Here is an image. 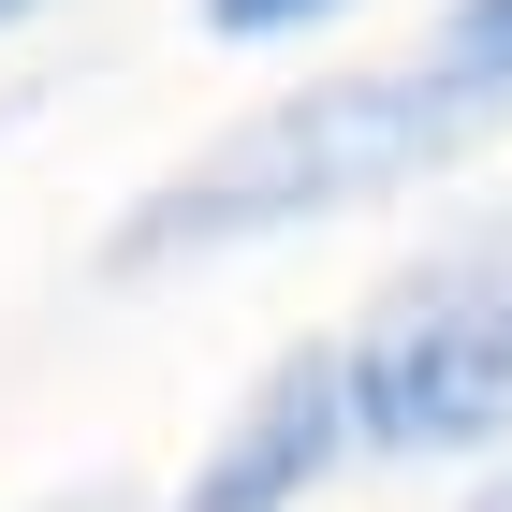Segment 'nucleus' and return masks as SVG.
I'll use <instances>...</instances> for the list:
<instances>
[{"mask_svg": "<svg viewBox=\"0 0 512 512\" xmlns=\"http://www.w3.org/2000/svg\"><path fill=\"white\" fill-rule=\"evenodd\" d=\"M483 118H512V103L469 88V74H439V59L278 88L264 118H235L220 147H191V161L118 220V264H191V249L293 235V220H322V205H381V191H410V176H439Z\"/></svg>", "mask_w": 512, "mask_h": 512, "instance_id": "nucleus-1", "label": "nucleus"}, {"mask_svg": "<svg viewBox=\"0 0 512 512\" xmlns=\"http://www.w3.org/2000/svg\"><path fill=\"white\" fill-rule=\"evenodd\" d=\"M352 439L366 454H483L512 439V220L439 235L352 322Z\"/></svg>", "mask_w": 512, "mask_h": 512, "instance_id": "nucleus-2", "label": "nucleus"}, {"mask_svg": "<svg viewBox=\"0 0 512 512\" xmlns=\"http://www.w3.org/2000/svg\"><path fill=\"white\" fill-rule=\"evenodd\" d=\"M337 454H366L352 439V337L278 352L264 381H249V410L220 425V454L176 483V512H308V483L337 469Z\"/></svg>", "mask_w": 512, "mask_h": 512, "instance_id": "nucleus-3", "label": "nucleus"}, {"mask_svg": "<svg viewBox=\"0 0 512 512\" xmlns=\"http://www.w3.org/2000/svg\"><path fill=\"white\" fill-rule=\"evenodd\" d=\"M439 74H469V88L512 103V0H454L439 15Z\"/></svg>", "mask_w": 512, "mask_h": 512, "instance_id": "nucleus-4", "label": "nucleus"}, {"mask_svg": "<svg viewBox=\"0 0 512 512\" xmlns=\"http://www.w3.org/2000/svg\"><path fill=\"white\" fill-rule=\"evenodd\" d=\"M308 15H337V0H205L220 44H278V30H308Z\"/></svg>", "mask_w": 512, "mask_h": 512, "instance_id": "nucleus-5", "label": "nucleus"}, {"mask_svg": "<svg viewBox=\"0 0 512 512\" xmlns=\"http://www.w3.org/2000/svg\"><path fill=\"white\" fill-rule=\"evenodd\" d=\"M44 512H147L132 483H74V498H44Z\"/></svg>", "mask_w": 512, "mask_h": 512, "instance_id": "nucleus-6", "label": "nucleus"}, {"mask_svg": "<svg viewBox=\"0 0 512 512\" xmlns=\"http://www.w3.org/2000/svg\"><path fill=\"white\" fill-rule=\"evenodd\" d=\"M469 512H512V469H483V483H469Z\"/></svg>", "mask_w": 512, "mask_h": 512, "instance_id": "nucleus-7", "label": "nucleus"}, {"mask_svg": "<svg viewBox=\"0 0 512 512\" xmlns=\"http://www.w3.org/2000/svg\"><path fill=\"white\" fill-rule=\"evenodd\" d=\"M0 15H30V0H0Z\"/></svg>", "mask_w": 512, "mask_h": 512, "instance_id": "nucleus-8", "label": "nucleus"}]
</instances>
